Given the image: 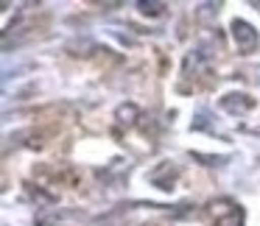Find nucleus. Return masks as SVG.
<instances>
[{"label":"nucleus","instance_id":"f257e3e1","mask_svg":"<svg viewBox=\"0 0 260 226\" xmlns=\"http://www.w3.org/2000/svg\"><path fill=\"white\" fill-rule=\"evenodd\" d=\"M232 36H235V42L241 48H252L254 42H257V31L249 23H243V20H235V23H232Z\"/></svg>","mask_w":260,"mask_h":226}]
</instances>
